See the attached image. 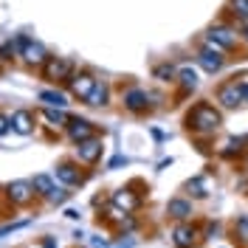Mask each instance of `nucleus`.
Here are the masks:
<instances>
[{"label":"nucleus","instance_id":"a211bd4d","mask_svg":"<svg viewBox=\"0 0 248 248\" xmlns=\"http://www.w3.org/2000/svg\"><path fill=\"white\" fill-rule=\"evenodd\" d=\"M40 102H46L48 108H65L68 105L65 93H60V91H40Z\"/></svg>","mask_w":248,"mask_h":248},{"label":"nucleus","instance_id":"39448f33","mask_svg":"<svg viewBox=\"0 0 248 248\" xmlns=\"http://www.w3.org/2000/svg\"><path fill=\"white\" fill-rule=\"evenodd\" d=\"M65 133H68V139L79 144V141H88L96 136V130H93V124L88 119H79V116H68V122H65Z\"/></svg>","mask_w":248,"mask_h":248},{"label":"nucleus","instance_id":"f8f14e48","mask_svg":"<svg viewBox=\"0 0 248 248\" xmlns=\"http://www.w3.org/2000/svg\"><path fill=\"white\" fill-rule=\"evenodd\" d=\"M57 181H62L65 186H79L82 184V175H79V167L74 161H62L57 167Z\"/></svg>","mask_w":248,"mask_h":248},{"label":"nucleus","instance_id":"9d476101","mask_svg":"<svg viewBox=\"0 0 248 248\" xmlns=\"http://www.w3.org/2000/svg\"><path fill=\"white\" fill-rule=\"evenodd\" d=\"M20 57L26 60V65H43V62L48 60L46 48L40 46V43H34V40H26V43H23V48H20Z\"/></svg>","mask_w":248,"mask_h":248},{"label":"nucleus","instance_id":"423d86ee","mask_svg":"<svg viewBox=\"0 0 248 248\" xmlns=\"http://www.w3.org/2000/svg\"><path fill=\"white\" fill-rule=\"evenodd\" d=\"M6 195H9L12 206H29L37 192H34L31 181H12V184L6 186Z\"/></svg>","mask_w":248,"mask_h":248},{"label":"nucleus","instance_id":"b1692460","mask_svg":"<svg viewBox=\"0 0 248 248\" xmlns=\"http://www.w3.org/2000/svg\"><path fill=\"white\" fill-rule=\"evenodd\" d=\"M189 192H192V195H195V198H206V195H209V192H206V189H203V184L201 181H198V178H195V181H189Z\"/></svg>","mask_w":248,"mask_h":248},{"label":"nucleus","instance_id":"9b49d317","mask_svg":"<svg viewBox=\"0 0 248 248\" xmlns=\"http://www.w3.org/2000/svg\"><path fill=\"white\" fill-rule=\"evenodd\" d=\"M12 130L20 133V136L34 133V113H31V110H15V113H12Z\"/></svg>","mask_w":248,"mask_h":248},{"label":"nucleus","instance_id":"0eeeda50","mask_svg":"<svg viewBox=\"0 0 248 248\" xmlns=\"http://www.w3.org/2000/svg\"><path fill=\"white\" fill-rule=\"evenodd\" d=\"M217 102L226 110H234L240 102H243V93H240V82H223L217 88Z\"/></svg>","mask_w":248,"mask_h":248},{"label":"nucleus","instance_id":"6ab92c4d","mask_svg":"<svg viewBox=\"0 0 248 248\" xmlns=\"http://www.w3.org/2000/svg\"><path fill=\"white\" fill-rule=\"evenodd\" d=\"M178 79H181V88H184V91H195V88H198V74H195L192 68H181V71H178Z\"/></svg>","mask_w":248,"mask_h":248},{"label":"nucleus","instance_id":"f03ea898","mask_svg":"<svg viewBox=\"0 0 248 248\" xmlns=\"http://www.w3.org/2000/svg\"><path fill=\"white\" fill-rule=\"evenodd\" d=\"M74 77V62L65 60V57H48L43 62V79L48 82H62V85H68Z\"/></svg>","mask_w":248,"mask_h":248},{"label":"nucleus","instance_id":"1a4fd4ad","mask_svg":"<svg viewBox=\"0 0 248 248\" xmlns=\"http://www.w3.org/2000/svg\"><path fill=\"white\" fill-rule=\"evenodd\" d=\"M198 62L203 65V71H209V74H217V71H223V65H226V57H223V51H215V48H203L201 54H198Z\"/></svg>","mask_w":248,"mask_h":248},{"label":"nucleus","instance_id":"c756f323","mask_svg":"<svg viewBox=\"0 0 248 248\" xmlns=\"http://www.w3.org/2000/svg\"><path fill=\"white\" fill-rule=\"evenodd\" d=\"M43 248H57V243H54V237H48L46 243H43Z\"/></svg>","mask_w":248,"mask_h":248},{"label":"nucleus","instance_id":"412c9836","mask_svg":"<svg viewBox=\"0 0 248 248\" xmlns=\"http://www.w3.org/2000/svg\"><path fill=\"white\" fill-rule=\"evenodd\" d=\"M153 77H155V79H161V82H175V79H178V71L172 68L170 62H164V65H155Z\"/></svg>","mask_w":248,"mask_h":248},{"label":"nucleus","instance_id":"393cba45","mask_svg":"<svg viewBox=\"0 0 248 248\" xmlns=\"http://www.w3.org/2000/svg\"><path fill=\"white\" fill-rule=\"evenodd\" d=\"M23 226H29V220H20V223H9V226H3V229H0V237H6V234L17 232V229H23Z\"/></svg>","mask_w":248,"mask_h":248},{"label":"nucleus","instance_id":"2eb2a0df","mask_svg":"<svg viewBox=\"0 0 248 248\" xmlns=\"http://www.w3.org/2000/svg\"><path fill=\"white\" fill-rule=\"evenodd\" d=\"M85 102H88L91 108H105V105L110 102V88L105 85V82H96V88L91 91V96H88Z\"/></svg>","mask_w":248,"mask_h":248},{"label":"nucleus","instance_id":"4be33fe9","mask_svg":"<svg viewBox=\"0 0 248 248\" xmlns=\"http://www.w3.org/2000/svg\"><path fill=\"white\" fill-rule=\"evenodd\" d=\"M15 54H17V46L12 43V40L0 46V60H6V62H9V60H15Z\"/></svg>","mask_w":248,"mask_h":248},{"label":"nucleus","instance_id":"a878e982","mask_svg":"<svg viewBox=\"0 0 248 248\" xmlns=\"http://www.w3.org/2000/svg\"><path fill=\"white\" fill-rule=\"evenodd\" d=\"M48 201H51V203H57V206H60V203H65V201H68V192H65V189H54Z\"/></svg>","mask_w":248,"mask_h":248},{"label":"nucleus","instance_id":"6e6552de","mask_svg":"<svg viewBox=\"0 0 248 248\" xmlns=\"http://www.w3.org/2000/svg\"><path fill=\"white\" fill-rule=\"evenodd\" d=\"M77 158L82 164H96L99 158H102V141L96 139H88V141H79L77 144Z\"/></svg>","mask_w":248,"mask_h":248},{"label":"nucleus","instance_id":"ddd939ff","mask_svg":"<svg viewBox=\"0 0 248 248\" xmlns=\"http://www.w3.org/2000/svg\"><path fill=\"white\" fill-rule=\"evenodd\" d=\"M124 108L130 110V113H144L147 110V93L139 91V88L127 91L124 93Z\"/></svg>","mask_w":248,"mask_h":248},{"label":"nucleus","instance_id":"20e7f679","mask_svg":"<svg viewBox=\"0 0 248 248\" xmlns=\"http://www.w3.org/2000/svg\"><path fill=\"white\" fill-rule=\"evenodd\" d=\"M96 82H99V79L93 77L91 71H79V74L74 71V77H71V82H68L65 88L71 91V96H74V99H82V102H85V99L91 96V91L96 88Z\"/></svg>","mask_w":248,"mask_h":248},{"label":"nucleus","instance_id":"aec40b11","mask_svg":"<svg viewBox=\"0 0 248 248\" xmlns=\"http://www.w3.org/2000/svg\"><path fill=\"white\" fill-rule=\"evenodd\" d=\"M43 119H46L51 127H65V122H68V116L62 113V108L60 110H54V108H46L43 110Z\"/></svg>","mask_w":248,"mask_h":248},{"label":"nucleus","instance_id":"bb28decb","mask_svg":"<svg viewBox=\"0 0 248 248\" xmlns=\"http://www.w3.org/2000/svg\"><path fill=\"white\" fill-rule=\"evenodd\" d=\"M9 130H12V116H3L0 113V136H6Z\"/></svg>","mask_w":248,"mask_h":248},{"label":"nucleus","instance_id":"4468645a","mask_svg":"<svg viewBox=\"0 0 248 248\" xmlns=\"http://www.w3.org/2000/svg\"><path fill=\"white\" fill-rule=\"evenodd\" d=\"M167 212H170V217H175V220H189V217H192V203L184 201V198H172V201L167 203Z\"/></svg>","mask_w":248,"mask_h":248},{"label":"nucleus","instance_id":"7ed1b4c3","mask_svg":"<svg viewBox=\"0 0 248 248\" xmlns=\"http://www.w3.org/2000/svg\"><path fill=\"white\" fill-rule=\"evenodd\" d=\"M237 31L226 29V26H215V29L206 34V48H215V51H232L237 48Z\"/></svg>","mask_w":248,"mask_h":248},{"label":"nucleus","instance_id":"5701e85b","mask_svg":"<svg viewBox=\"0 0 248 248\" xmlns=\"http://www.w3.org/2000/svg\"><path fill=\"white\" fill-rule=\"evenodd\" d=\"M229 3H232L234 15H240V17H246L248 20V0H229Z\"/></svg>","mask_w":248,"mask_h":248},{"label":"nucleus","instance_id":"dca6fc26","mask_svg":"<svg viewBox=\"0 0 248 248\" xmlns=\"http://www.w3.org/2000/svg\"><path fill=\"white\" fill-rule=\"evenodd\" d=\"M172 243L178 248H192L195 246V229H192V226H178V229L172 232Z\"/></svg>","mask_w":248,"mask_h":248},{"label":"nucleus","instance_id":"7c9ffc66","mask_svg":"<svg viewBox=\"0 0 248 248\" xmlns=\"http://www.w3.org/2000/svg\"><path fill=\"white\" fill-rule=\"evenodd\" d=\"M243 37H246V43H248V23L243 26Z\"/></svg>","mask_w":248,"mask_h":248},{"label":"nucleus","instance_id":"f3484780","mask_svg":"<svg viewBox=\"0 0 248 248\" xmlns=\"http://www.w3.org/2000/svg\"><path fill=\"white\" fill-rule=\"evenodd\" d=\"M31 186H34V192L43 195V198H51V192L57 189L51 175H34V178H31Z\"/></svg>","mask_w":248,"mask_h":248},{"label":"nucleus","instance_id":"c85d7f7f","mask_svg":"<svg viewBox=\"0 0 248 248\" xmlns=\"http://www.w3.org/2000/svg\"><path fill=\"white\" fill-rule=\"evenodd\" d=\"M240 93H243V102H248V85L246 82H240Z\"/></svg>","mask_w":248,"mask_h":248},{"label":"nucleus","instance_id":"cd10ccee","mask_svg":"<svg viewBox=\"0 0 248 248\" xmlns=\"http://www.w3.org/2000/svg\"><path fill=\"white\" fill-rule=\"evenodd\" d=\"M237 229H240V232H243V237L248 240V215H243L240 220H237Z\"/></svg>","mask_w":248,"mask_h":248},{"label":"nucleus","instance_id":"f257e3e1","mask_svg":"<svg viewBox=\"0 0 248 248\" xmlns=\"http://www.w3.org/2000/svg\"><path fill=\"white\" fill-rule=\"evenodd\" d=\"M186 124L195 133H215V130H220V124H223V113L215 105H209V102H198L195 108L189 110Z\"/></svg>","mask_w":248,"mask_h":248}]
</instances>
